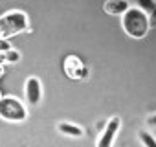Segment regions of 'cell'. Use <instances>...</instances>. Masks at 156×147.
Here are the masks:
<instances>
[{
  "label": "cell",
  "mask_w": 156,
  "mask_h": 147,
  "mask_svg": "<svg viewBox=\"0 0 156 147\" xmlns=\"http://www.w3.org/2000/svg\"><path fill=\"white\" fill-rule=\"evenodd\" d=\"M121 26H123V31L132 39H143L151 30L147 15L138 6H130L121 15Z\"/></svg>",
  "instance_id": "6da1fadb"
},
{
  "label": "cell",
  "mask_w": 156,
  "mask_h": 147,
  "mask_svg": "<svg viewBox=\"0 0 156 147\" xmlns=\"http://www.w3.org/2000/svg\"><path fill=\"white\" fill-rule=\"evenodd\" d=\"M28 28H30V20L24 11L13 9L0 17V39L2 41H8L9 37L19 35L22 31H26Z\"/></svg>",
  "instance_id": "7a4b0ae2"
},
{
  "label": "cell",
  "mask_w": 156,
  "mask_h": 147,
  "mask_svg": "<svg viewBox=\"0 0 156 147\" xmlns=\"http://www.w3.org/2000/svg\"><path fill=\"white\" fill-rule=\"evenodd\" d=\"M28 109L24 107V103L19 98L13 96H2L0 98V118L6 121H13V123H20L24 120H28Z\"/></svg>",
  "instance_id": "3957f363"
},
{
  "label": "cell",
  "mask_w": 156,
  "mask_h": 147,
  "mask_svg": "<svg viewBox=\"0 0 156 147\" xmlns=\"http://www.w3.org/2000/svg\"><path fill=\"white\" fill-rule=\"evenodd\" d=\"M62 70L64 76L72 81H83L88 77V66L77 55H66L62 61Z\"/></svg>",
  "instance_id": "277c9868"
},
{
  "label": "cell",
  "mask_w": 156,
  "mask_h": 147,
  "mask_svg": "<svg viewBox=\"0 0 156 147\" xmlns=\"http://www.w3.org/2000/svg\"><path fill=\"white\" fill-rule=\"evenodd\" d=\"M119 127H121V118L112 116V118L105 123V127H103V131H101V134H99V138H98L96 147H112L114 142H116V136H118V132H119Z\"/></svg>",
  "instance_id": "5b68a950"
},
{
  "label": "cell",
  "mask_w": 156,
  "mask_h": 147,
  "mask_svg": "<svg viewBox=\"0 0 156 147\" xmlns=\"http://www.w3.org/2000/svg\"><path fill=\"white\" fill-rule=\"evenodd\" d=\"M24 94H26V99L30 105H39L41 99H42V83L39 77L31 76L26 79L24 83Z\"/></svg>",
  "instance_id": "8992f818"
},
{
  "label": "cell",
  "mask_w": 156,
  "mask_h": 147,
  "mask_svg": "<svg viewBox=\"0 0 156 147\" xmlns=\"http://www.w3.org/2000/svg\"><path fill=\"white\" fill-rule=\"evenodd\" d=\"M129 8H130V4L127 0H107L103 4V11L107 15H123Z\"/></svg>",
  "instance_id": "52a82bcc"
},
{
  "label": "cell",
  "mask_w": 156,
  "mask_h": 147,
  "mask_svg": "<svg viewBox=\"0 0 156 147\" xmlns=\"http://www.w3.org/2000/svg\"><path fill=\"white\" fill-rule=\"evenodd\" d=\"M57 131L62 132L64 136H72V138H81V136L85 134L83 127L75 125V123H70V121H61V123L57 125Z\"/></svg>",
  "instance_id": "ba28073f"
},
{
  "label": "cell",
  "mask_w": 156,
  "mask_h": 147,
  "mask_svg": "<svg viewBox=\"0 0 156 147\" xmlns=\"http://www.w3.org/2000/svg\"><path fill=\"white\" fill-rule=\"evenodd\" d=\"M138 140L141 142L143 147H156V138H154L149 131H145V129L138 131Z\"/></svg>",
  "instance_id": "9c48e42d"
},
{
  "label": "cell",
  "mask_w": 156,
  "mask_h": 147,
  "mask_svg": "<svg viewBox=\"0 0 156 147\" xmlns=\"http://www.w3.org/2000/svg\"><path fill=\"white\" fill-rule=\"evenodd\" d=\"M138 8H140L145 15H149V13H152V11H154L156 2H154V0H140V2H138Z\"/></svg>",
  "instance_id": "30bf717a"
},
{
  "label": "cell",
  "mask_w": 156,
  "mask_h": 147,
  "mask_svg": "<svg viewBox=\"0 0 156 147\" xmlns=\"http://www.w3.org/2000/svg\"><path fill=\"white\" fill-rule=\"evenodd\" d=\"M6 55V63H19L20 61V52H17V50H9V52H6L4 53Z\"/></svg>",
  "instance_id": "8fae6325"
},
{
  "label": "cell",
  "mask_w": 156,
  "mask_h": 147,
  "mask_svg": "<svg viewBox=\"0 0 156 147\" xmlns=\"http://www.w3.org/2000/svg\"><path fill=\"white\" fill-rule=\"evenodd\" d=\"M147 19H149V28H156V8H154L152 13L147 15Z\"/></svg>",
  "instance_id": "7c38bea8"
},
{
  "label": "cell",
  "mask_w": 156,
  "mask_h": 147,
  "mask_svg": "<svg viewBox=\"0 0 156 147\" xmlns=\"http://www.w3.org/2000/svg\"><path fill=\"white\" fill-rule=\"evenodd\" d=\"M11 50V44L8 42V41H2L0 39V53H6V52H9Z\"/></svg>",
  "instance_id": "4fadbf2b"
},
{
  "label": "cell",
  "mask_w": 156,
  "mask_h": 147,
  "mask_svg": "<svg viewBox=\"0 0 156 147\" xmlns=\"http://www.w3.org/2000/svg\"><path fill=\"white\" fill-rule=\"evenodd\" d=\"M147 125H149V127H156V112L147 118Z\"/></svg>",
  "instance_id": "5bb4252c"
},
{
  "label": "cell",
  "mask_w": 156,
  "mask_h": 147,
  "mask_svg": "<svg viewBox=\"0 0 156 147\" xmlns=\"http://www.w3.org/2000/svg\"><path fill=\"white\" fill-rule=\"evenodd\" d=\"M4 64H6V55L0 53V68H4Z\"/></svg>",
  "instance_id": "9a60e30c"
},
{
  "label": "cell",
  "mask_w": 156,
  "mask_h": 147,
  "mask_svg": "<svg viewBox=\"0 0 156 147\" xmlns=\"http://www.w3.org/2000/svg\"><path fill=\"white\" fill-rule=\"evenodd\" d=\"M4 76V68H0V77H2Z\"/></svg>",
  "instance_id": "2e32d148"
},
{
  "label": "cell",
  "mask_w": 156,
  "mask_h": 147,
  "mask_svg": "<svg viewBox=\"0 0 156 147\" xmlns=\"http://www.w3.org/2000/svg\"><path fill=\"white\" fill-rule=\"evenodd\" d=\"M0 98H2V94H0Z\"/></svg>",
  "instance_id": "e0dca14e"
}]
</instances>
